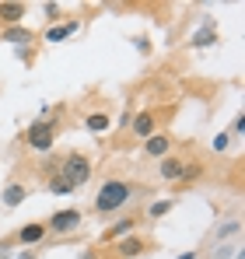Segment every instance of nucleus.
Listing matches in <instances>:
<instances>
[{
	"instance_id": "1",
	"label": "nucleus",
	"mask_w": 245,
	"mask_h": 259,
	"mask_svg": "<svg viewBox=\"0 0 245 259\" xmlns=\"http://www.w3.org/2000/svg\"><path fill=\"white\" fill-rule=\"evenodd\" d=\"M130 182H123V179H109L102 189H98V196H95V210L98 214H112V210H119L123 203L130 200Z\"/></svg>"
},
{
	"instance_id": "2",
	"label": "nucleus",
	"mask_w": 245,
	"mask_h": 259,
	"mask_svg": "<svg viewBox=\"0 0 245 259\" xmlns=\"http://www.w3.org/2000/svg\"><path fill=\"white\" fill-rule=\"evenodd\" d=\"M56 137H60V123L56 119H35L32 126L25 130V144L32 151H53Z\"/></svg>"
},
{
	"instance_id": "3",
	"label": "nucleus",
	"mask_w": 245,
	"mask_h": 259,
	"mask_svg": "<svg viewBox=\"0 0 245 259\" xmlns=\"http://www.w3.org/2000/svg\"><path fill=\"white\" fill-rule=\"evenodd\" d=\"M60 179L70 186V189H77L84 186L88 179H91V158L81 154V151H70L67 158H63V168H60Z\"/></svg>"
},
{
	"instance_id": "4",
	"label": "nucleus",
	"mask_w": 245,
	"mask_h": 259,
	"mask_svg": "<svg viewBox=\"0 0 245 259\" xmlns=\"http://www.w3.org/2000/svg\"><path fill=\"white\" fill-rule=\"evenodd\" d=\"M81 210H60V214H53L46 221V231H56V235H63V231H74V228H81Z\"/></svg>"
},
{
	"instance_id": "5",
	"label": "nucleus",
	"mask_w": 245,
	"mask_h": 259,
	"mask_svg": "<svg viewBox=\"0 0 245 259\" xmlns=\"http://www.w3.org/2000/svg\"><path fill=\"white\" fill-rule=\"evenodd\" d=\"M42 238H46V224H42V221H32V224L18 228L11 242H18V245H39Z\"/></svg>"
},
{
	"instance_id": "6",
	"label": "nucleus",
	"mask_w": 245,
	"mask_h": 259,
	"mask_svg": "<svg viewBox=\"0 0 245 259\" xmlns=\"http://www.w3.org/2000/svg\"><path fill=\"white\" fill-rule=\"evenodd\" d=\"M25 21V4H18V0H0V25L4 28H14V25H21Z\"/></svg>"
},
{
	"instance_id": "7",
	"label": "nucleus",
	"mask_w": 245,
	"mask_h": 259,
	"mask_svg": "<svg viewBox=\"0 0 245 259\" xmlns=\"http://www.w3.org/2000/svg\"><path fill=\"white\" fill-rule=\"evenodd\" d=\"M154 126H158V112H154V109H144V112H137V116H133V133H137V137H144V140H147V137H154Z\"/></svg>"
},
{
	"instance_id": "8",
	"label": "nucleus",
	"mask_w": 245,
	"mask_h": 259,
	"mask_svg": "<svg viewBox=\"0 0 245 259\" xmlns=\"http://www.w3.org/2000/svg\"><path fill=\"white\" fill-rule=\"evenodd\" d=\"M168 151H172V137L168 133H154V137L144 140V154L147 158H158L161 161V158H168Z\"/></svg>"
},
{
	"instance_id": "9",
	"label": "nucleus",
	"mask_w": 245,
	"mask_h": 259,
	"mask_svg": "<svg viewBox=\"0 0 245 259\" xmlns=\"http://www.w3.org/2000/svg\"><path fill=\"white\" fill-rule=\"evenodd\" d=\"M147 249H151V245H147V242H144V238H140V235H137V231H133V235H126V238H123L119 245H116V252H119L123 259L144 256V252H147Z\"/></svg>"
},
{
	"instance_id": "10",
	"label": "nucleus",
	"mask_w": 245,
	"mask_h": 259,
	"mask_svg": "<svg viewBox=\"0 0 245 259\" xmlns=\"http://www.w3.org/2000/svg\"><path fill=\"white\" fill-rule=\"evenodd\" d=\"M133 231H137V221H133V217H123V221L112 224V228L102 231V242H119L123 235H133Z\"/></svg>"
},
{
	"instance_id": "11",
	"label": "nucleus",
	"mask_w": 245,
	"mask_h": 259,
	"mask_svg": "<svg viewBox=\"0 0 245 259\" xmlns=\"http://www.w3.org/2000/svg\"><path fill=\"white\" fill-rule=\"evenodd\" d=\"M182 158H175V154H168V158H161V179L165 182H179V175H182Z\"/></svg>"
},
{
	"instance_id": "12",
	"label": "nucleus",
	"mask_w": 245,
	"mask_h": 259,
	"mask_svg": "<svg viewBox=\"0 0 245 259\" xmlns=\"http://www.w3.org/2000/svg\"><path fill=\"white\" fill-rule=\"evenodd\" d=\"M25 196H28L25 182H11V186L4 189V207H18V203H25Z\"/></svg>"
},
{
	"instance_id": "13",
	"label": "nucleus",
	"mask_w": 245,
	"mask_h": 259,
	"mask_svg": "<svg viewBox=\"0 0 245 259\" xmlns=\"http://www.w3.org/2000/svg\"><path fill=\"white\" fill-rule=\"evenodd\" d=\"M84 126L91 130V133H105V130L112 126V116H109V112H91V116L84 119Z\"/></svg>"
},
{
	"instance_id": "14",
	"label": "nucleus",
	"mask_w": 245,
	"mask_h": 259,
	"mask_svg": "<svg viewBox=\"0 0 245 259\" xmlns=\"http://www.w3.org/2000/svg\"><path fill=\"white\" fill-rule=\"evenodd\" d=\"M81 25L77 21H67V25H60V28H49L46 32V42H60V39H67V35H74Z\"/></svg>"
},
{
	"instance_id": "15",
	"label": "nucleus",
	"mask_w": 245,
	"mask_h": 259,
	"mask_svg": "<svg viewBox=\"0 0 245 259\" xmlns=\"http://www.w3.org/2000/svg\"><path fill=\"white\" fill-rule=\"evenodd\" d=\"M203 179V165L196 161V165H182V175H179V182L182 186H193V182H200Z\"/></svg>"
},
{
	"instance_id": "16",
	"label": "nucleus",
	"mask_w": 245,
	"mask_h": 259,
	"mask_svg": "<svg viewBox=\"0 0 245 259\" xmlns=\"http://www.w3.org/2000/svg\"><path fill=\"white\" fill-rule=\"evenodd\" d=\"M4 39H7V42H18V46H21V42L28 46V42H32V32L21 28V25H14V28H4Z\"/></svg>"
},
{
	"instance_id": "17",
	"label": "nucleus",
	"mask_w": 245,
	"mask_h": 259,
	"mask_svg": "<svg viewBox=\"0 0 245 259\" xmlns=\"http://www.w3.org/2000/svg\"><path fill=\"white\" fill-rule=\"evenodd\" d=\"M217 42V32H214V25H207V28H200V32H193V46H214Z\"/></svg>"
},
{
	"instance_id": "18",
	"label": "nucleus",
	"mask_w": 245,
	"mask_h": 259,
	"mask_svg": "<svg viewBox=\"0 0 245 259\" xmlns=\"http://www.w3.org/2000/svg\"><path fill=\"white\" fill-rule=\"evenodd\" d=\"M168 210H172V200H154V203L147 207V217H154V221H158V217H165Z\"/></svg>"
},
{
	"instance_id": "19",
	"label": "nucleus",
	"mask_w": 245,
	"mask_h": 259,
	"mask_svg": "<svg viewBox=\"0 0 245 259\" xmlns=\"http://www.w3.org/2000/svg\"><path fill=\"white\" fill-rule=\"evenodd\" d=\"M49 189H53V193H60V196H67V193H74V189H70V186H67V182H63L60 175H56V179H49Z\"/></svg>"
},
{
	"instance_id": "20",
	"label": "nucleus",
	"mask_w": 245,
	"mask_h": 259,
	"mask_svg": "<svg viewBox=\"0 0 245 259\" xmlns=\"http://www.w3.org/2000/svg\"><path fill=\"white\" fill-rule=\"evenodd\" d=\"M46 18L56 21V18H60V4H46Z\"/></svg>"
},
{
	"instance_id": "21",
	"label": "nucleus",
	"mask_w": 245,
	"mask_h": 259,
	"mask_svg": "<svg viewBox=\"0 0 245 259\" xmlns=\"http://www.w3.org/2000/svg\"><path fill=\"white\" fill-rule=\"evenodd\" d=\"M224 147H228V133H217L214 137V151H224Z\"/></svg>"
},
{
	"instance_id": "22",
	"label": "nucleus",
	"mask_w": 245,
	"mask_h": 259,
	"mask_svg": "<svg viewBox=\"0 0 245 259\" xmlns=\"http://www.w3.org/2000/svg\"><path fill=\"white\" fill-rule=\"evenodd\" d=\"M231 231H238V221H228V224L217 231V238H224V235H231Z\"/></svg>"
},
{
	"instance_id": "23",
	"label": "nucleus",
	"mask_w": 245,
	"mask_h": 259,
	"mask_svg": "<svg viewBox=\"0 0 245 259\" xmlns=\"http://www.w3.org/2000/svg\"><path fill=\"white\" fill-rule=\"evenodd\" d=\"M231 130H235V133H242V130H245V116H238V119L231 123Z\"/></svg>"
},
{
	"instance_id": "24",
	"label": "nucleus",
	"mask_w": 245,
	"mask_h": 259,
	"mask_svg": "<svg viewBox=\"0 0 245 259\" xmlns=\"http://www.w3.org/2000/svg\"><path fill=\"white\" fill-rule=\"evenodd\" d=\"M81 259H98V252H95V249H88V252H81Z\"/></svg>"
},
{
	"instance_id": "25",
	"label": "nucleus",
	"mask_w": 245,
	"mask_h": 259,
	"mask_svg": "<svg viewBox=\"0 0 245 259\" xmlns=\"http://www.w3.org/2000/svg\"><path fill=\"white\" fill-rule=\"evenodd\" d=\"M179 259H196V252H182V256H179Z\"/></svg>"
},
{
	"instance_id": "26",
	"label": "nucleus",
	"mask_w": 245,
	"mask_h": 259,
	"mask_svg": "<svg viewBox=\"0 0 245 259\" xmlns=\"http://www.w3.org/2000/svg\"><path fill=\"white\" fill-rule=\"evenodd\" d=\"M18 259H35V256H32V252H21V256H18Z\"/></svg>"
}]
</instances>
